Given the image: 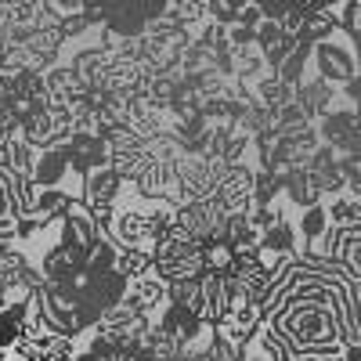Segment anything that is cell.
Instances as JSON below:
<instances>
[{
	"label": "cell",
	"mask_w": 361,
	"mask_h": 361,
	"mask_svg": "<svg viewBox=\"0 0 361 361\" xmlns=\"http://www.w3.org/2000/svg\"><path fill=\"white\" fill-rule=\"evenodd\" d=\"M173 202L166 199H145L134 192L130 180H123V192H119L116 206H112V217L105 221V235L119 250H137L152 257L156 238L173 228Z\"/></svg>",
	"instance_id": "1"
},
{
	"label": "cell",
	"mask_w": 361,
	"mask_h": 361,
	"mask_svg": "<svg viewBox=\"0 0 361 361\" xmlns=\"http://www.w3.org/2000/svg\"><path fill=\"white\" fill-rule=\"evenodd\" d=\"M311 66L318 80L333 87H347L350 80H357V40L343 37L336 29L333 37L311 44Z\"/></svg>",
	"instance_id": "2"
},
{
	"label": "cell",
	"mask_w": 361,
	"mask_h": 361,
	"mask_svg": "<svg viewBox=\"0 0 361 361\" xmlns=\"http://www.w3.org/2000/svg\"><path fill=\"white\" fill-rule=\"evenodd\" d=\"M119 192H123V177L112 173L109 166H98V170H90L83 177V185H80V202L94 214V221L105 228V221L112 217V206L119 199Z\"/></svg>",
	"instance_id": "3"
},
{
	"label": "cell",
	"mask_w": 361,
	"mask_h": 361,
	"mask_svg": "<svg viewBox=\"0 0 361 361\" xmlns=\"http://www.w3.org/2000/svg\"><path fill=\"white\" fill-rule=\"evenodd\" d=\"M253 166H228L217 180V199L228 214H250L253 209Z\"/></svg>",
	"instance_id": "4"
},
{
	"label": "cell",
	"mask_w": 361,
	"mask_h": 361,
	"mask_svg": "<svg viewBox=\"0 0 361 361\" xmlns=\"http://www.w3.org/2000/svg\"><path fill=\"white\" fill-rule=\"evenodd\" d=\"M66 152H69V170L73 177H80V185H83V177L90 170H98L109 163V152H105V141L98 134H83V130H73L66 137Z\"/></svg>",
	"instance_id": "5"
},
{
	"label": "cell",
	"mask_w": 361,
	"mask_h": 361,
	"mask_svg": "<svg viewBox=\"0 0 361 361\" xmlns=\"http://www.w3.org/2000/svg\"><path fill=\"white\" fill-rule=\"evenodd\" d=\"M119 304H123L127 311H134V314H141V318L152 322L156 311L166 304V282L156 279V275H145V279H137V282H127L123 300H119Z\"/></svg>",
	"instance_id": "6"
},
{
	"label": "cell",
	"mask_w": 361,
	"mask_h": 361,
	"mask_svg": "<svg viewBox=\"0 0 361 361\" xmlns=\"http://www.w3.org/2000/svg\"><path fill=\"white\" fill-rule=\"evenodd\" d=\"M333 260L343 279L361 282V228H333Z\"/></svg>",
	"instance_id": "7"
},
{
	"label": "cell",
	"mask_w": 361,
	"mask_h": 361,
	"mask_svg": "<svg viewBox=\"0 0 361 361\" xmlns=\"http://www.w3.org/2000/svg\"><path fill=\"white\" fill-rule=\"evenodd\" d=\"M322 202H325V214H329V224L333 228H361V195L357 192L343 188Z\"/></svg>",
	"instance_id": "8"
},
{
	"label": "cell",
	"mask_w": 361,
	"mask_h": 361,
	"mask_svg": "<svg viewBox=\"0 0 361 361\" xmlns=\"http://www.w3.org/2000/svg\"><path fill=\"white\" fill-rule=\"evenodd\" d=\"M293 228L300 235V250H304V243H311V238H322L329 228H333V224H329V214H325V202L293 209Z\"/></svg>",
	"instance_id": "9"
},
{
	"label": "cell",
	"mask_w": 361,
	"mask_h": 361,
	"mask_svg": "<svg viewBox=\"0 0 361 361\" xmlns=\"http://www.w3.org/2000/svg\"><path fill=\"white\" fill-rule=\"evenodd\" d=\"M73 195L69 192H62V188H37V199H33V214H29L25 221H33V224H51V221H58L62 217V209H66V202H69Z\"/></svg>",
	"instance_id": "10"
},
{
	"label": "cell",
	"mask_w": 361,
	"mask_h": 361,
	"mask_svg": "<svg viewBox=\"0 0 361 361\" xmlns=\"http://www.w3.org/2000/svg\"><path fill=\"white\" fill-rule=\"evenodd\" d=\"M112 271H116L123 282H137V279H145V275H152V257L137 253V250H119Z\"/></svg>",
	"instance_id": "11"
},
{
	"label": "cell",
	"mask_w": 361,
	"mask_h": 361,
	"mask_svg": "<svg viewBox=\"0 0 361 361\" xmlns=\"http://www.w3.org/2000/svg\"><path fill=\"white\" fill-rule=\"evenodd\" d=\"M166 300H170V304H177V307H185V311H192L195 318H202V289H199V279L166 286Z\"/></svg>",
	"instance_id": "12"
},
{
	"label": "cell",
	"mask_w": 361,
	"mask_h": 361,
	"mask_svg": "<svg viewBox=\"0 0 361 361\" xmlns=\"http://www.w3.org/2000/svg\"><path fill=\"white\" fill-rule=\"evenodd\" d=\"M8 185H11V173L0 166V238H15V214H11Z\"/></svg>",
	"instance_id": "13"
},
{
	"label": "cell",
	"mask_w": 361,
	"mask_h": 361,
	"mask_svg": "<svg viewBox=\"0 0 361 361\" xmlns=\"http://www.w3.org/2000/svg\"><path fill=\"white\" fill-rule=\"evenodd\" d=\"M336 25H340V33L357 40V29H361V0H343L340 11H336Z\"/></svg>",
	"instance_id": "14"
},
{
	"label": "cell",
	"mask_w": 361,
	"mask_h": 361,
	"mask_svg": "<svg viewBox=\"0 0 361 361\" xmlns=\"http://www.w3.org/2000/svg\"><path fill=\"white\" fill-rule=\"evenodd\" d=\"M76 354H80L76 340H69V336H54V340L47 343V350H44V361H76Z\"/></svg>",
	"instance_id": "15"
},
{
	"label": "cell",
	"mask_w": 361,
	"mask_h": 361,
	"mask_svg": "<svg viewBox=\"0 0 361 361\" xmlns=\"http://www.w3.org/2000/svg\"><path fill=\"white\" fill-rule=\"evenodd\" d=\"M47 8L58 18H69V15H80L83 11V0H47Z\"/></svg>",
	"instance_id": "16"
},
{
	"label": "cell",
	"mask_w": 361,
	"mask_h": 361,
	"mask_svg": "<svg viewBox=\"0 0 361 361\" xmlns=\"http://www.w3.org/2000/svg\"><path fill=\"white\" fill-rule=\"evenodd\" d=\"M243 361H271V357H264V354H257V350L243 347Z\"/></svg>",
	"instance_id": "17"
},
{
	"label": "cell",
	"mask_w": 361,
	"mask_h": 361,
	"mask_svg": "<svg viewBox=\"0 0 361 361\" xmlns=\"http://www.w3.org/2000/svg\"><path fill=\"white\" fill-rule=\"evenodd\" d=\"M0 361H22V357H15L11 350H4V354H0Z\"/></svg>",
	"instance_id": "18"
},
{
	"label": "cell",
	"mask_w": 361,
	"mask_h": 361,
	"mask_svg": "<svg viewBox=\"0 0 361 361\" xmlns=\"http://www.w3.org/2000/svg\"><path fill=\"white\" fill-rule=\"evenodd\" d=\"M4 304H8V300H4V293H0V307H4Z\"/></svg>",
	"instance_id": "19"
}]
</instances>
